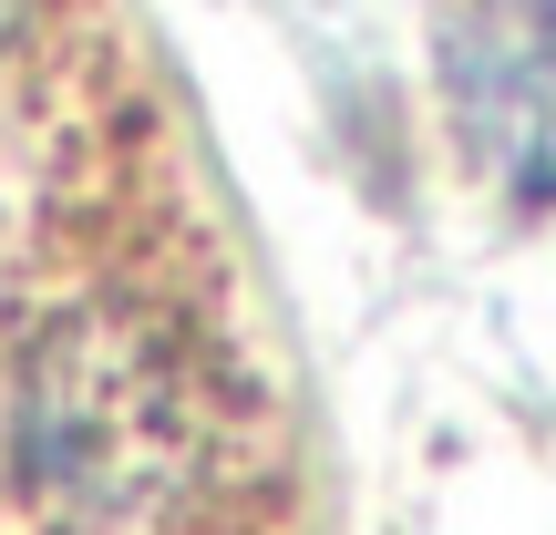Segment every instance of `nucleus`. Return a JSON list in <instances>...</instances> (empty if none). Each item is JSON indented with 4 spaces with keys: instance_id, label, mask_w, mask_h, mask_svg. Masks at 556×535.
<instances>
[{
    "instance_id": "nucleus-2",
    "label": "nucleus",
    "mask_w": 556,
    "mask_h": 535,
    "mask_svg": "<svg viewBox=\"0 0 556 535\" xmlns=\"http://www.w3.org/2000/svg\"><path fill=\"white\" fill-rule=\"evenodd\" d=\"M31 11H41V0H0V82H11L21 41H31Z\"/></svg>"
},
{
    "instance_id": "nucleus-1",
    "label": "nucleus",
    "mask_w": 556,
    "mask_h": 535,
    "mask_svg": "<svg viewBox=\"0 0 556 535\" xmlns=\"http://www.w3.org/2000/svg\"><path fill=\"white\" fill-rule=\"evenodd\" d=\"M464 73V114H475L484 155L516 186H556V11L546 0H495L484 31L454 52Z\"/></svg>"
}]
</instances>
